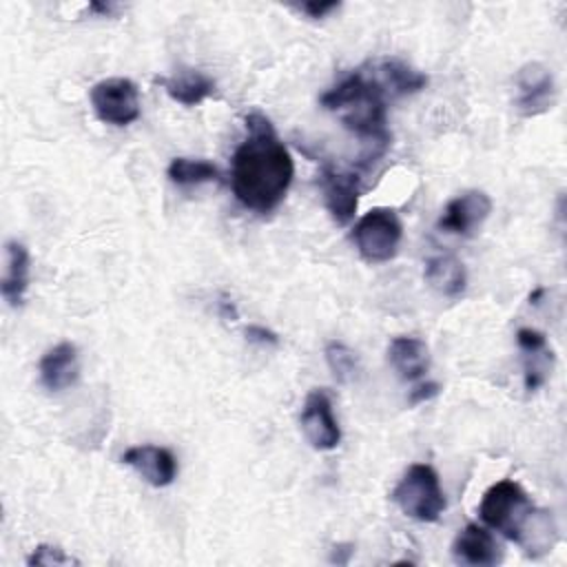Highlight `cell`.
Returning <instances> with one entry per match:
<instances>
[{"label":"cell","mask_w":567,"mask_h":567,"mask_svg":"<svg viewBox=\"0 0 567 567\" xmlns=\"http://www.w3.org/2000/svg\"><path fill=\"white\" fill-rule=\"evenodd\" d=\"M244 124L246 137L233 153L230 186L244 208L266 215L284 202L295 177V162L266 115L248 113Z\"/></svg>","instance_id":"1"},{"label":"cell","mask_w":567,"mask_h":567,"mask_svg":"<svg viewBox=\"0 0 567 567\" xmlns=\"http://www.w3.org/2000/svg\"><path fill=\"white\" fill-rule=\"evenodd\" d=\"M321 106L334 113L341 124L365 140L372 148L370 155L379 157L390 144L388 133V93L377 75L365 69H357L341 78L332 89L319 97Z\"/></svg>","instance_id":"2"},{"label":"cell","mask_w":567,"mask_h":567,"mask_svg":"<svg viewBox=\"0 0 567 567\" xmlns=\"http://www.w3.org/2000/svg\"><path fill=\"white\" fill-rule=\"evenodd\" d=\"M392 501L405 516L421 523H436L445 509V494L436 470L427 463L410 465L392 489Z\"/></svg>","instance_id":"3"},{"label":"cell","mask_w":567,"mask_h":567,"mask_svg":"<svg viewBox=\"0 0 567 567\" xmlns=\"http://www.w3.org/2000/svg\"><path fill=\"white\" fill-rule=\"evenodd\" d=\"M532 509L534 505L527 492L516 481L503 478L485 489L478 505V516L489 529H496L507 540L516 543L518 532Z\"/></svg>","instance_id":"4"},{"label":"cell","mask_w":567,"mask_h":567,"mask_svg":"<svg viewBox=\"0 0 567 567\" xmlns=\"http://www.w3.org/2000/svg\"><path fill=\"white\" fill-rule=\"evenodd\" d=\"M350 237L363 261L385 264L399 252L403 224L394 208L377 206L354 224Z\"/></svg>","instance_id":"5"},{"label":"cell","mask_w":567,"mask_h":567,"mask_svg":"<svg viewBox=\"0 0 567 567\" xmlns=\"http://www.w3.org/2000/svg\"><path fill=\"white\" fill-rule=\"evenodd\" d=\"M93 113L100 122L111 126H128L140 113V91L128 78H104L89 91Z\"/></svg>","instance_id":"6"},{"label":"cell","mask_w":567,"mask_h":567,"mask_svg":"<svg viewBox=\"0 0 567 567\" xmlns=\"http://www.w3.org/2000/svg\"><path fill=\"white\" fill-rule=\"evenodd\" d=\"M299 423L308 443L319 452L334 450L341 443V427L334 419L330 394L321 388H315L306 394Z\"/></svg>","instance_id":"7"},{"label":"cell","mask_w":567,"mask_h":567,"mask_svg":"<svg viewBox=\"0 0 567 567\" xmlns=\"http://www.w3.org/2000/svg\"><path fill=\"white\" fill-rule=\"evenodd\" d=\"M556 102V80L551 71L540 62H527L516 73V100L514 106L523 117H536L547 113Z\"/></svg>","instance_id":"8"},{"label":"cell","mask_w":567,"mask_h":567,"mask_svg":"<svg viewBox=\"0 0 567 567\" xmlns=\"http://www.w3.org/2000/svg\"><path fill=\"white\" fill-rule=\"evenodd\" d=\"M489 213H492L489 195L485 190L470 188V190H463L461 195L452 197L445 204V208L436 221V228L447 235L470 237L483 226V221L489 217Z\"/></svg>","instance_id":"9"},{"label":"cell","mask_w":567,"mask_h":567,"mask_svg":"<svg viewBox=\"0 0 567 567\" xmlns=\"http://www.w3.org/2000/svg\"><path fill=\"white\" fill-rule=\"evenodd\" d=\"M361 177L352 171H339L334 166H323L321 168V193H323V204L330 213V217L339 224L346 226L354 219L357 206H359V193H361Z\"/></svg>","instance_id":"10"},{"label":"cell","mask_w":567,"mask_h":567,"mask_svg":"<svg viewBox=\"0 0 567 567\" xmlns=\"http://www.w3.org/2000/svg\"><path fill=\"white\" fill-rule=\"evenodd\" d=\"M122 463L133 467L153 487H166L177 476L175 454L162 445H133L122 454Z\"/></svg>","instance_id":"11"},{"label":"cell","mask_w":567,"mask_h":567,"mask_svg":"<svg viewBox=\"0 0 567 567\" xmlns=\"http://www.w3.org/2000/svg\"><path fill=\"white\" fill-rule=\"evenodd\" d=\"M452 556L461 565L492 567L503 560V549L487 527L467 523L452 543Z\"/></svg>","instance_id":"12"},{"label":"cell","mask_w":567,"mask_h":567,"mask_svg":"<svg viewBox=\"0 0 567 567\" xmlns=\"http://www.w3.org/2000/svg\"><path fill=\"white\" fill-rule=\"evenodd\" d=\"M40 383L49 392H62L78 383L80 377V361H78V348L71 341H60L53 348H49L40 363Z\"/></svg>","instance_id":"13"},{"label":"cell","mask_w":567,"mask_h":567,"mask_svg":"<svg viewBox=\"0 0 567 567\" xmlns=\"http://www.w3.org/2000/svg\"><path fill=\"white\" fill-rule=\"evenodd\" d=\"M388 361L403 381H419L430 370V348L419 337H394L388 346Z\"/></svg>","instance_id":"14"},{"label":"cell","mask_w":567,"mask_h":567,"mask_svg":"<svg viewBox=\"0 0 567 567\" xmlns=\"http://www.w3.org/2000/svg\"><path fill=\"white\" fill-rule=\"evenodd\" d=\"M31 279V255L22 241H7V266L0 281V292L11 308L24 303V295Z\"/></svg>","instance_id":"15"},{"label":"cell","mask_w":567,"mask_h":567,"mask_svg":"<svg viewBox=\"0 0 567 567\" xmlns=\"http://www.w3.org/2000/svg\"><path fill=\"white\" fill-rule=\"evenodd\" d=\"M370 69L377 75V80L383 84L385 93L392 97L412 95L427 86V75L399 58L377 60L370 64Z\"/></svg>","instance_id":"16"},{"label":"cell","mask_w":567,"mask_h":567,"mask_svg":"<svg viewBox=\"0 0 567 567\" xmlns=\"http://www.w3.org/2000/svg\"><path fill=\"white\" fill-rule=\"evenodd\" d=\"M155 84H159L171 100L184 106H195L215 93V80L197 69H182L175 75H155Z\"/></svg>","instance_id":"17"},{"label":"cell","mask_w":567,"mask_h":567,"mask_svg":"<svg viewBox=\"0 0 567 567\" xmlns=\"http://www.w3.org/2000/svg\"><path fill=\"white\" fill-rule=\"evenodd\" d=\"M425 281L430 284L432 290H436L443 297L456 299L465 292L467 286V270L463 261L454 255H432L425 259V270H423Z\"/></svg>","instance_id":"18"},{"label":"cell","mask_w":567,"mask_h":567,"mask_svg":"<svg viewBox=\"0 0 567 567\" xmlns=\"http://www.w3.org/2000/svg\"><path fill=\"white\" fill-rule=\"evenodd\" d=\"M554 543H556V525H554L551 516L547 512L534 507L518 532L516 545H520L527 556L538 558V556L551 551Z\"/></svg>","instance_id":"19"},{"label":"cell","mask_w":567,"mask_h":567,"mask_svg":"<svg viewBox=\"0 0 567 567\" xmlns=\"http://www.w3.org/2000/svg\"><path fill=\"white\" fill-rule=\"evenodd\" d=\"M166 175L177 186H197L206 182H217L221 177L219 168L208 159H193V157H175L171 159Z\"/></svg>","instance_id":"20"},{"label":"cell","mask_w":567,"mask_h":567,"mask_svg":"<svg viewBox=\"0 0 567 567\" xmlns=\"http://www.w3.org/2000/svg\"><path fill=\"white\" fill-rule=\"evenodd\" d=\"M323 354H326V363H328L332 377L339 383H348V381H352L357 377V372H359V357H357V352L350 346H346L343 341H328Z\"/></svg>","instance_id":"21"},{"label":"cell","mask_w":567,"mask_h":567,"mask_svg":"<svg viewBox=\"0 0 567 567\" xmlns=\"http://www.w3.org/2000/svg\"><path fill=\"white\" fill-rule=\"evenodd\" d=\"M27 565H44V567H58V565H80L78 558L69 556L64 549L55 545H38L29 556Z\"/></svg>","instance_id":"22"},{"label":"cell","mask_w":567,"mask_h":567,"mask_svg":"<svg viewBox=\"0 0 567 567\" xmlns=\"http://www.w3.org/2000/svg\"><path fill=\"white\" fill-rule=\"evenodd\" d=\"M516 343L523 352H538V350L547 348V337H545V332H540L536 328H518Z\"/></svg>","instance_id":"23"},{"label":"cell","mask_w":567,"mask_h":567,"mask_svg":"<svg viewBox=\"0 0 567 567\" xmlns=\"http://www.w3.org/2000/svg\"><path fill=\"white\" fill-rule=\"evenodd\" d=\"M244 332H246V339H248L250 343L266 346V348H275V346H279V334H277V332H272V330H270V328H266V326H257V323H252V326H248Z\"/></svg>","instance_id":"24"},{"label":"cell","mask_w":567,"mask_h":567,"mask_svg":"<svg viewBox=\"0 0 567 567\" xmlns=\"http://www.w3.org/2000/svg\"><path fill=\"white\" fill-rule=\"evenodd\" d=\"M439 392H441V385L436 381H425V383H419V385H414L410 390V399L408 401H410V405H419L423 401L434 399Z\"/></svg>","instance_id":"25"},{"label":"cell","mask_w":567,"mask_h":567,"mask_svg":"<svg viewBox=\"0 0 567 567\" xmlns=\"http://www.w3.org/2000/svg\"><path fill=\"white\" fill-rule=\"evenodd\" d=\"M299 9L308 16V18H312V20H319V18H326L330 11H334V9H339V2H317V0H310V2H303V4H299Z\"/></svg>","instance_id":"26"},{"label":"cell","mask_w":567,"mask_h":567,"mask_svg":"<svg viewBox=\"0 0 567 567\" xmlns=\"http://www.w3.org/2000/svg\"><path fill=\"white\" fill-rule=\"evenodd\" d=\"M219 312L226 317V319H237V308L233 306V301H228V299H221L219 301Z\"/></svg>","instance_id":"27"},{"label":"cell","mask_w":567,"mask_h":567,"mask_svg":"<svg viewBox=\"0 0 567 567\" xmlns=\"http://www.w3.org/2000/svg\"><path fill=\"white\" fill-rule=\"evenodd\" d=\"M93 11H102V13H109L111 11V4H91Z\"/></svg>","instance_id":"28"}]
</instances>
